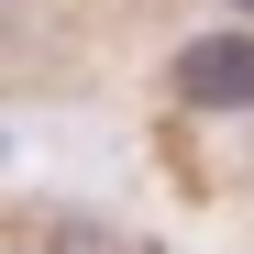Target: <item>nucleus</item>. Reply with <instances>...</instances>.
Returning a JSON list of instances; mask_svg holds the SVG:
<instances>
[{
  "instance_id": "f03ea898",
  "label": "nucleus",
  "mask_w": 254,
  "mask_h": 254,
  "mask_svg": "<svg viewBox=\"0 0 254 254\" xmlns=\"http://www.w3.org/2000/svg\"><path fill=\"white\" fill-rule=\"evenodd\" d=\"M232 11H254V0H232Z\"/></svg>"
},
{
  "instance_id": "f257e3e1",
  "label": "nucleus",
  "mask_w": 254,
  "mask_h": 254,
  "mask_svg": "<svg viewBox=\"0 0 254 254\" xmlns=\"http://www.w3.org/2000/svg\"><path fill=\"white\" fill-rule=\"evenodd\" d=\"M177 100L188 111H254V33H199L177 56Z\"/></svg>"
}]
</instances>
